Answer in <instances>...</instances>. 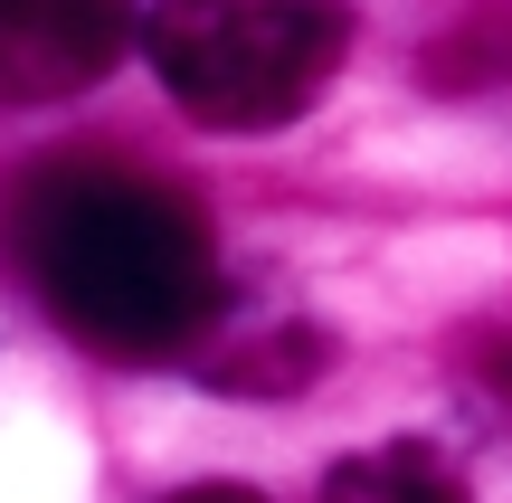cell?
I'll use <instances>...</instances> for the list:
<instances>
[{
	"instance_id": "obj_1",
	"label": "cell",
	"mask_w": 512,
	"mask_h": 503,
	"mask_svg": "<svg viewBox=\"0 0 512 503\" xmlns=\"http://www.w3.org/2000/svg\"><path fill=\"white\" fill-rule=\"evenodd\" d=\"M10 266L105 361H181L219 314V247L181 181L67 152L10 181Z\"/></svg>"
},
{
	"instance_id": "obj_2",
	"label": "cell",
	"mask_w": 512,
	"mask_h": 503,
	"mask_svg": "<svg viewBox=\"0 0 512 503\" xmlns=\"http://www.w3.org/2000/svg\"><path fill=\"white\" fill-rule=\"evenodd\" d=\"M143 57L209 133H275L342 76L351 0H152Z\"/></svg>"
},
{
	"instance_id": "obj_3",
	"label": "cell",
	"mask_w": 512,
	"mask_h": 503,
	"mask_svg": "<svg viewBox=\"0 0 512 503\" xmlns=\"http://www.w3.org/2000/svg\"><path fill=\"white\" fill-rule=\"evenodd\" d=\"M133 0H0V105H57L114 76Z\"/></svg>"
},
{
	"instance_id": "obj_4",
	"label": "cell",
	"mask_w": 512,
	"mask_h": 503,
	"mask_svg": "<svg viewBox=\"0 0 512 503\" xmlns=\"http://www.w3.org/2000/svg\"><path fill=\"white\" fill-rule=\"evenodd\" d=\"M313 503H465V485L437 447H361L323 475Z\"/></svg>"
},
{
	"instance_id": "obj_5",
	"label": "cell",
	"mask_w": 512,
	"mask_h": 503,
	"mask_svg": "<svg viewBox=\"0 0 512 503\" xmlns=\"http://www.w3.org/2000/svg\"><path fill=\"white\" fill-rule=\"evenodd\" d=\"M332 361V342L323 333H304V323H285L275 333V352H219V361H200L219 390H247V399H266V390H294V380H313Z\"/></svg>"
},
{
	"instance_id": "obj_6",
	"label": "cell",
	"mask_w": 512,
	"mask_h": 503,
	"mask_svg": "<svg viewBox=\"0 0 512 503\" xmlns=\"http://www.w3.org/2000/svg\"><path fill=\"white\" fill-rule=\"evenodd\" d=\"M465 361H475V380L512 409V333H475V352H465Z\"/></svg>"
},
{
	"instance_id": "obj_7",
	"label": "cell",
	"mask_w": 512,
	"mask_h": 503,
	"mask_svg": "<svg viewBox=\"0 0 512 503\" xmlns=\"http://www.w3.org/2000/svg\"><path fill=\"white\" fill-rule=\"evenodd\" d=\"M171 503H266V494H247V485H181Z\"/></svg>"
}]
</instances>
